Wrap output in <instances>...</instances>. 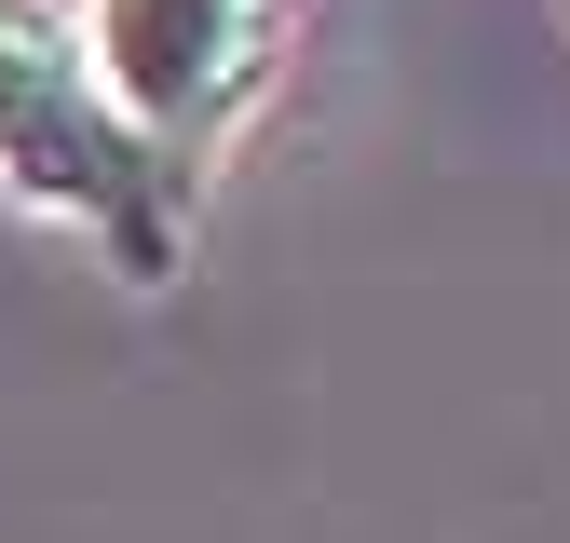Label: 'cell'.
<instances>
[{
  "mask_svg": "<svg viewBox=\"0 0 570 543\" xmlns=\"http://www.w3.org/2000/svg\"><path fill=\"white\" fill-rule=\"evenodd\" d=\"M0 190L68 218L122 286H164L190 258V177H164L136 150V122L109 109L82 28H55L41 0H0Z\"/></svg>",
  "mask_w": 570,
  "mask_h": 543,
  "instance_id": "1",
  "label": "cell"
},
{
  "mask_svg": "<svg viewBox=\"0 0 570 543\" xmlns=\"http://www.w3.org/2000/svg\"><path fill=\"white\" fill-rule=\"evenodd\" d=\"M299 14L313 0H82V55H96L109 109L136 122V150L204 190V164L272 109Z\"/></svg>",
  "mask_w": 570,
  "mask_h": 543,
  "instance_id": "2",
  "label": "cell"
}]
</instances>
